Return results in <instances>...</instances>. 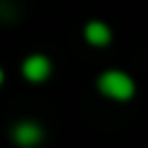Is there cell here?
I'll list each match as a JSON object with an SVG mask.
<instances>
[{
	"label": "cell",
	"mask_w": 148,
	"mask_h": 148,
	"mask_svg": "<svg viewBox=\"0 0 148 148\" xmlns=\"http://www.w3.org/2000/svg\"><path fill=\"white\" fill-rule=\"evenodd\" d=\"M99 91H101L104 96L114 99V101H127V99H133V94H135V83H133V78H130L127 73H122V70H107V73L99 75Z\"/></svg>",
	"instance_id": "obj_1"
},
{
	"label": "cell",
	"mask_w": 148,
	"mask_h": 148,
	"mask_svg": "<svg viewBox=\"0 0 148 148\" xmlns=\"http://www.w3.org/2000/svg\"><path fill=\"white\" fill-rule=\"evenodd\" d=\"M21 73H23V78L31 81V83H44V81L49 78V73H52V62H49L47 55H29V57L23 60Z\"/></svg>",
	"instance_id": "obj_2"
},
{
	"label": "cell",
	"mask_w": 148,
	"mask_h": 148,
	"mask_svg": "<svg viewBox=\"0 0 148 148\" xmlns=\"http://www.w3.org/2000/svg\"><path fill=\"white\" fill-rule=\"evenodd\" d=\"M42 127L36 125V122H31V120H23V122H18L16 127H13V140L18 143L21 148H34L42 143Z\"/></svg>",
	"instance_id": "obj_3"
},
{
	"label": "cell",
	"mask_w": 148,
	"mask_h": 148,
	"mask_svg": "<svg viewBox=\"0 0 148 148\" xmlns=\"http://www.w3.org/2000/svg\"><path fill=\"white\" fill-rule=\"evenodd\" d=\"M83 34H86V42L94 44V47H104V44L112 42V31H109V26L101 23V21L86 23V31H83Z\"/></svg>",
	"instance_id": "obj_4"
},
{
	"label": "cell",
	"mask_w": 148,
	"mask_h": 148,
	"mask_svg": "<svg viewBox=\"0 0 148 148\" xmlns=\"http://www.w3.org/2000/svg\"><path fill=\"white\" fill-rule=\"evenodd\" d=\"M0 83H3V68H0Z\"/></svg>",
	"instance_id": "obj_5"
}]
</instances>
